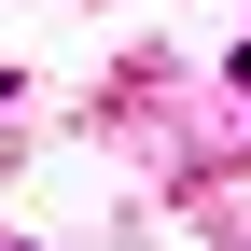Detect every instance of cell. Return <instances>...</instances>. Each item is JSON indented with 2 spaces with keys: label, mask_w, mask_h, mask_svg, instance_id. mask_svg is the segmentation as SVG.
Masks as SVG:
<instances>
[{
  "label": "cell",
  "mask_w": 251,
  "mask_h": 251,
  "mask_svg": "<svg viewBox=\"0 0 251 251\" xmlns=\"http://www.w3.org/2000/svg\"><path fill=\"white\" fill-rule=\"evenodd\" d=\"M0 251H28V237H0Z\"/></svg>",
  "instance_id": "1"
}]
</instances>
